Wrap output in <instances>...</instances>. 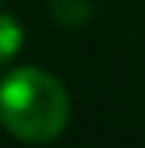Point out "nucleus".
<instances>
[{"label": "nucleus", "instance_id": "obj_1", "mask_svg": "<svg viewBox=\"0 0 145 148\" xmlns=\"http://www.w3.org/2000/svg\"><path fill=\"white\" fill-rule=\"evenodd\" d=\"M69 92L53 73L40 66H16L0 76V125L16 142H56L69 125Z\"/></svg>", "mask_w": 145, "mask_h": 148}, {"label": "nucleus", "instance_id": "obj_2", "mask_svg": "<svg viewBox=\"0 0 145 148\" xmlns=\"http://www.w3.org/2000/svg\"><path fill=\"white\" fill-rule=\"evenodd\" d=\"M23 49V27L13 13H0V69H7Z\"/></svg>", "mask_w": 145, "mask_h": 148}, {"label": "nucleus", "instance_id": "obj_3", "mask_svg": "<svg viewBox=\"0 0 145 148\" xmlns=\"http://www.w3.org/2000/svg\"><path fill=\"white\" fill-rule=\"evenodd\" d=\"M96 10V0H49V13L59 27H82Z\"/></svg>", "mask_w": 145, "mask_h": 148}, {"label": "nucleus", "instance_id": "obj_4", "mask_svg": "<svg viewBox=\"0 0 145 148\" xmlns=\"http://www.w3.org/2000/svg\"><path fill=\"white\" fill-rule=\"evenodd\" d=\"M0 3H3V0H0Z\"/></svg>", "mask_w": 145, "mask_h": 148}]
</instances>
